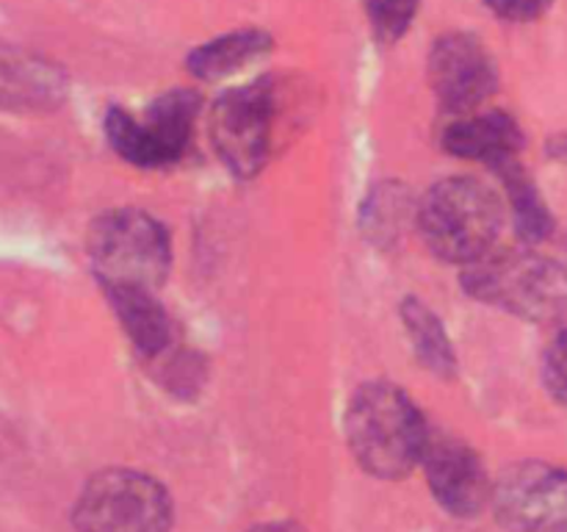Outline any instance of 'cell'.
Listing matches in <instances>:
<instances>
[{
	"mask_svg": "<svg viewBox=\"0 0 567 532\" xmlns=\"http://www.w3.org/2000/svg\"><path fill=\"white\" fill-rule=\"evenodd\" d=\"M430 83L437 103L452 114H471L496 92V64L471 33H449L430 53Z\"/></svg>",
	"mask_w": 567,
	"mask_h": 532,
	"instance_id": "9c48e42d",
	"label": "cell"
},
{
	"mask_svg": "<svg viewBox=\"0 0 567 532\" xmlns=\"http://www.w3.org/2000/svg\"><path fill=\"white\" fill-rule=\"evenodd\" d=\"M269 37L264 31H236L205 42L203 48L188 55V70L203 81L233 75L238 66L249 64L269 50Z\"/></svg>",
	"mask_w": 567,
	"mask_h": 532,
	"instance_id": "4fadbf2b",
	"label": "cell"
},
{
	"mask_svg": "<svg viewBox=\"0 0 567 532\" xmlns=\"http://www.w3.org/2000/svg\"><path fill=\"white\" fill-rule=\"evenodd\" d=\"M109 303L114 305L122 327L133 347L144 358H158L172 347V321L166 316L164 305L155 299V291L144 288H109Z\"/></svg>",
	"mask_w": 567,
	"mask_h": 532,
	"instance_id": "7c38bea8",
	"label": "cell"
},
{
	"mask_svg": "<svg viewBox=\"0 0 567 532\" xmlns=\"http://www.w3.org/2000/svg\"><path fill=\"white\" fill-rule=\"evenodd\" d=\"M199 98L192 89H172L161 94L142 116L125 109H111L105 116V136L111 147L136 166H164L183 155L197 120Z\"/></svg>",
	"mask_w": 567,
	"mask_h": 532,
	"instance_id": "52a82bcc",
	"label": "cell"
},
{
	"mask_svg": "<svg viewBox=\"0 0 567 532\" xmlns=\"http://www.w3.org/2000/svg\"><path fill=\"white\" fill-rule=\"evenodd\" d=\"M369 20L382 39H399L413 22L419 0H365Z\"/></svg>",
	"mask_w": 567,
	"mask_h": 532,
	"instance_id": "e0dca14e",
	"label": "cell"
},
{
	"mask_svg": "<svg viewBox=\"0 0 567 532\" xmlns=\"http://www.w3.org/2000/svg\"><path fill=\"white\" fill-rule=\"evenodd\" d=\"M421 466L435 499L452 515H476L493 499L480 454L449 432L430 430Z\"/></svg>",
	"mask_w": 567,
	"mask_h": 532,
	"instance_id": "30bf717a",
	"label": "cell"
},
{
	"mask_svg": "<svg viewBox=\"0 0 567 532\" xmlns=\"http://www.w3.org/2000/svg\"><path fill=\"white\" fill-rule=\"evenodd\" d=\"M493 508L507 532H567V469L515 463L493 485Z\"/></svg>",
	"mask_w": 567,
	"mask_h": 532,
	"instance_id": "ba28073f",
	"label": "cell"
},
{
	"mask_svg": "<svg viewBox=\"0 0 567 532\" xmlns=\"http://www.w3.org/2000/svg\"><path fill=\"white\" fill-rule=\"evenodd\" d=\"M443 147L457 158L482 161L487 166H498L509 158H518L524 147L518 122L502 111L487 114H463L443 133Z\"/></svg>",
	"mask_w": 567,
	"mask_h": 532,
	"instance_id": "8fae6325",
	"label": "cell"
},
{
	"mask_svg": "<svg viewBox=\"0 0 567 532\" xmlns=\"http://www.w3.org/2000/svg\"><path fill=\"white\" fill-rule=\"evenodd\" d=\"M347 441L369 474L399 480L421 466L430 427L402 388L365 382L349 402Z\"/></svg>",
	"mask_w": 567,
	"mask_h": 532,
	"instance_id": "6da1fadb",
	"label": "cell"
},
{
	"mask_svg": "<svg viewBox=\"0 0 567 532\" xmlns=\"http://www.w3.org/2000/svg\"><path fill=\"white\" fill-rule=\"evenodd\" d=\"M55 72L22 53L0 50V105H37L59 92Z\"/></svg>",
	"mask_w": 567,
	"mask_h": 532,
	"instance_id": "5bb4252c",
	"label": "cell"
},
{
	"mask_svg": "<svg viewBox=\"0 0 567 532\" xmlns=\"http://www.w3.org/2000/svg\"><path fill=\"white\" fill-rule=\"evenodd\" d=\"M402 321L408 327V336L421 364L435 375L452 377L457 369V360H454V349L446 330H443V321L432 314V308H426L421 299H408L402 305Z\"/></svg>",
	"mask_w": 567,
	"mask_h": 532,
	"instance_id": "9a60e30c",
	"label": "cell"
},
{
	"mask_svg": "<svg viewBox=\"0 0 567 532\" xmlns=\"http://www.w3.org/2000/svg\"><path fill=\"white\" fill-rule=\"evenodd\" d=\"M543 380L551 397L567 405V330L559 332L543 355Z\"/></svg>",
	"mask_w": 567,
	"mask_h": 532,
	"instance_id": "ac0fdd59",
	"label": "cell"
},
{
	"mask_svg": "<svg viewBox=\"0 0 567 532\" xmlns=\"http://www.w3.org/2000/svg\"><path fill=\"white\" fill-rule=\"evenodd\" d=\"M78 532H169L172 502L164 485L133 469H109L83 485Z\"/></svg>",
	"mask_w": 567,
	"mask_h": 532,
	"instance_id": "5b68a950",
	"label": "cell"
},
{
	"mask_svg": "<svg viewBox=\"0 0 567 532\" xmlns=\"http://www.w3.org/2000/svg\"><path fill=\"white\" fill-rule=\"evenodd\" d=\"M463 286L485 305L529 321L567 316V272L532 249H496L463 269Z\"/></svg>",
	"mask_w": 567,
	"mask_h": 532,
	"instance_id": "7a4b0ae2",
	"label": "cell"
},
{
	"mask_svg": "<svg viewBox=\"0 0 567 532\" xmlns=\"http://www.w3.org/2000/svg\"><path fill=\"white\" fill-rule=\"evenodd\" d=\"M252 532H305V530L297 524H266V526H258V530H252Z\"/></svg>",
	"mask_w": 567,
	"mask_h": 532,
	"instance_id": "ffe728a7",
	"label": "cell"
},
{
	"mask_svg": "<svg viewBox=\"0 0 567 532\" xmlns=\"http://www.w3.org/2000/svg\"><path fill=\"white\" fill-rule=\"evenodd\" d=\"M502 175L504 186H507L509 205L515 214V227H518L524 242H543L551 233V214H548L546 203L537 194L535 183L524 172L518 158H509L504 164L493 166Z\"/></svg>",
	"mask_w": 567,
	"mask_h": 532,
	"instance_id": "2e32d148",
	"label": "cell"
},
{
	"mask_svg": "<svg viewBox=\"0 0 567 532\" xmlns=\"http://www.w3.org/2000/svg\"><path fill=\"white\" fill-rule=\"evenodd\" d=\"M277 83L258 78L230 89L216 100L210 111V139L236 177L258 175L275 142Z\"/></svg>",
	"mask_w": 567,
	"mask_h": 532,
	"instance_id": "8992f818",
	"label": "cell"
},
{
	"mask_svg": "<svg viewBox=\"0 0 567 532\" xmlns=\"http://www.w3.org/2000/svg\"><path fill=\"white\" fill-rule=\"evenodd\" d=\"M502 225V200L474 177H449L435 183L421 200V236L426 247L449 264L468 266L491 253Z\"/></svg>",
	"mask_w": 567,
	"mask_h": 532,
	"instance_id": "3957f363",
	"label": "cell"
},
{
	"mask_svg": "<svg viewBox=\"0 0 567 532\" xmlns=\"http://www.w3.org/2000/svg\"><path fill=\"white\" fill-rule=\"evenodd\" d=\"M92 269L103 288L155 291L172 264L166 227L142 211H109L92 225L86 238Z\"/></svg>",
	"mask_w": 567,
	"mask_h": 532,
	"instance_id": "277c9868",
	"label": "cell"
},
{
	"mask_svg": "<svg viewBox=\"0 0 567 532\" xmlns=\"http://www.w3.org/2000/svg\"><path fill=\"white\" fill-rule=\"evenodd\" d=\"M493 9V14H498L502 20L509 22H529L535 17H540L554 0H485Z\"/></svg>",
	"mask_w": 567,
	"mask_h": 532,
	"instance_id": "d6986e66",
	"label": "cell"
}]
</instances>
